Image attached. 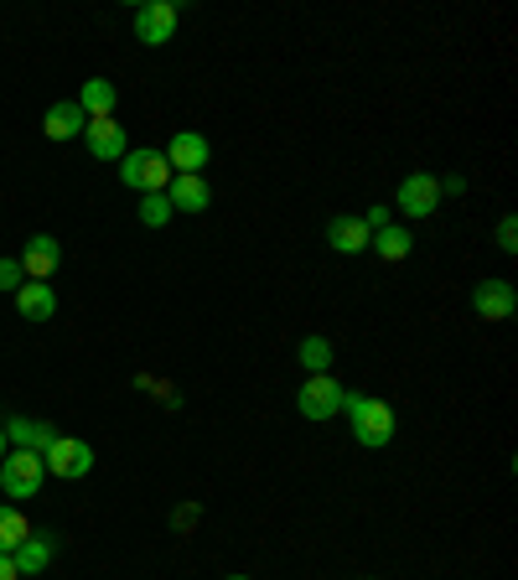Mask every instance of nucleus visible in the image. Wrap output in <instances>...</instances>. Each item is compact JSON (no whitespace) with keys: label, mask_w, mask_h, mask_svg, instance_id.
Instances as JSON below:
<instances>
[{"label":"nucleus","mask_w":518,"mask_h":580,"mask_svg":"<svg viewBox=\"0 0 518 580\" xmlns=\"http://www.w3.org/2000/svg\"><path fill=\"white\" fill-rule=\"evenodd\" d=\"M498 244L508 249V255L518 249V223H514V218H503V223H498Z\"/></svg>","instance_id":"obj_24"},{"label":"nucleus","mask_w":518,"mask_h":580,"mask_svg":"<svg viewBox=\"0 0 518 580\" xmlns=\"http://www.w3.org/2000/svg\"><path fill=\"white\" fill-rule=\"evenodd\" d=\"M368 249H379L384 259H404L414 244H410V234H404V228H395V223H389V228H379V234H374V244H368Z\"/></svg>","instance_id":"obj_20"},{"label":"nucleus","mask_w":518,"mask_h":580,"mask_svg":"<svg viewBox=\"0 0 518 580\" xmlns=\"http://www.w3.org/2000/svg\"><path fill=\"white\" fill-rule=\"evenodd\" d=\"M17 311L26 316V322H47L52 311H57V290H52L47 280H21V290H17Z\"/></svg>","instance_id":"obj_12"},{"label":"nucleus","mask_w":518,"mask_h":580,"mask_svg":"<svg viewBox=\"0 0 518 580\" xmlns=\"http://www.w3.org/2000/svg\"><path fill=\"white\" fill-rule=\"evenodd\" d=\"M78 109H84L88 120H104V115H115V84H109V78H88L84 94H78Z\"/></svg>","instance_id":"obj_18"},{"label":"nucleus","mask_w":518,"mask_h":580,"mask_svg":"<svg viewBox=\"0 0 518 580\" xmlns=\"http://www.w3.org/2000/svg\"><path fill=\"white\" fill-rule=\"evenodd\" d=\"M301 363H306V374H327L332 368V342L327 337H306L301 342Z\"/></svg>","instance_id":"obj_21"},{"label":"nucleus","mask_w":518,"mask_h":580,"mask_svg":"<svg viewBox=\"0 0 518 580\" xmlns=\"http://www.w3.org/2000/svg\"><path fill=\"white\" fill-rule=\"evenodd\" d=\"M472 307H477V316H487V322H503V316H514L518 296L508 280H483V286L472 290Z\"/></svg>","instance_id":"obj_11"},{"label":"nucleus","mask_w":518,"mask_h":580,"mask_svg":"<svg viewBox=\"0 0 518 580\" xmlns=\"http://www.w3.org/2000/svg\"><path fill=\"white\" fill-rule=\"evenodd\" d=\"M399 207H404V218H431L435 207H441V182L435 176H404L399 182Z\"/></svg>","instance_id":"obj_7"},{"label":"nucleus","mask_w":518,"mask_h":580,"mask_svg":"<svg viewBox=\"0 0 518 580\" xmlns=\"http://www.w3.org/2000/svg\"><path fill=\"white\" fill-rule=\"evenodd\" d=\"M42 466H47L52 477H63V482H73V477H88L94 472V445L88 441H68V436H57V441L42 451Z\"/></svg>","instance_id":"obj_3"},{"label":"nucleus","mask_w":518,"mask_h":580,"mask_svg":"<svg viewBox=\"0 0 518 580\" xmlns=\"http://www.w3.org/2000/svg\"><path fill=\"white\" fill-rule=\"evenodd\" d=\"M327 239H332V249H337V255H363V249L374 244V234H368V223H363V218L343 213V218H332Z\"/></svg>","instance_id":"obj_14"},{"label":"nucleus","mask_w":518,"mask_h":580,"mask_svg":"<svg viewBox=\"0 0 518 580\" xmlns=\"http://www.w3.org/2000/svg\"><path fill=\"white\" fill-rule=\"evenodd\" d=\"M166 203H172V213H203L207 207V182L203 176H172Z\"/></svg>","instance_id":"obj_15"},{"label":"nucleus","mask_w":518,"mask_h":580,"mask_svg":"<svg viewBox=\"0 0 518 580\" xmlns=\"http://www.w3.org/2000/svg\"><path fill=\"white\" fill-rule=\"evenodd\" d=\"M166 218H172V203H166V192H145V197H140V223H145V228H161Z\"/></svg>","instance_id":"obj_22"},{"label":"nucleus","mask_w":518,"mask_h":580,"mask_svg":"<svg viewBox=\"0 0 518 580\" xmlns=\"http://www.w3.org/2000/svg\"><path fill=\"white\" fill-rule=\"evenodd\" d=\"M11 560H17V576H42V570H47V560H52V539H47V534L21 539Z\"/></svg>","instance_id":"obj_17"},{"label":"nucleus","mask_w":518,"mask_h":580,"mask_svg":"<svg viewBox=\"0 0 518 580\" xmlns=\"http://www.w3.org/2000/svg\"><path fill=\"white\" fill-rule=\"evenodd\" d=\"M176 32V6L172 0H145L136 11V36L145 47H161V42H172Z\"/></svg>","instance_id":"obj_6"},{"label":"nucleus","mask_w":518,"mask_h":580,"mask_svg":"<svg viewBox=\"0 0 518 580\" xmlns=\"http://www.w3.org/2000/svg\"><path fill=\"white\" fill-rule=\"evenodd\" d=\"M0 461H6V430H0Z\"/></svg>","instance_id":"obj_26"},{"label":"nucleus","mask_w":518,"mask_h":580,"mask_svg":"<svg viewBox=\"0 0 518 580\" xmlns=\"http://www.w3.org/2000/svg\"><path fill=\"white\" fill-rule=\"evenodd\" d=\"M228 580H249V576H228Z\"/></svg>","instance_id":"obj_27"},{"label":"nucleus","mask_w":518,"mask_h":580,"mask_svg":"<svg viewBox=\"0 0 518 580\" xmlns=\"http://www.w3.org/2000/svg\"><path fill=\"white\" fill-rule=\"evenodd\" d=\"M21 259H0V290H21Z\"/></svg>","instance_id":"obj_23"},{"label":"nucleus","mask_w":518,"mask_h":580,"mask_svg":"<svg viewBox=\"0 0 518 580\" xmlns=\"http://www.w3.org/2000/svg\"><path fill=\"white\" fill-rule=\"evenodd\" d=\"M120 182L136 192H166L172 187V167L161 151H125L120 155Z\"/></svg>","instance_id":"obj_2"},{"label":"nucleus","mask_w":518,"mask_h":580,"mask_svg":"<svg viewBox=\"0 0 518 580\" xmlns=\"http://www.w3.org/2000/svg\"><path fill=\"white\" fill-rule=\"evenodd\" d=\"M42 130H47V140H73L88 130V115L78 109V99H63L47 109V120H42Z\"/></svg>","instance_id":"obj_13"},{"label":"nucleus","mask_w":518,"mask_h":580,"mask_svg":"<svg viewBox=\"0 0 518 580\" xmlns=\"http://www.w3.org/2000/svg\"><path fill=\"white\" fill-rule=\"evenodd\" d=\"M343 384H337V378L332 374H311L306 384H301V394H295V405H301V415H306V420H332V415L343 410Z\"/></svg>","instance_id":"obj_5"},{"label":"nucleus","mask_w":518,"mask_h":580,"mask_svg":"<svg viewBox=\"0 0 518 580\" xmlns=\"http://www.w3.org/2000/svg\"><path fill=\"white\" fill-rule=\"evenodd\" d=\"M166 167H172V176H203V167H207V140L192 136V130L172 136V146H166Z\"/></svg>","instance_id":"obj_8"},{"label":"nucleus","mask_w":518,"mask_h":580,"mask_svg":"<svg viewBox=\"0 0 518 580\" xmlns=\"http://www.w3.org/2000/svg\"><path fill=\"white\" fill-rule=\"evenodd\" d=\"M84 140H88V151L99 155V161H115V167H120V155L130 151V146H125V125L115 120V115H104V120H88Z\"/></svg>","instance_id":"obj_9"},{"label":"nucleus","mask_w":518,"mask_h":580,"mask_svg":"<svg viewBox=\"0 0 518 580\" xmlns=\"http://www.w3.org/2000/svg\"><path fill=\"white\" fill-rule=\"evenodd\" d=\"M57 265H63V244L52 239V234H36V239L21 249V275H26V280H47Z\"/></svg>","instance_id":"obj_10"},{"label":"nucleus","mask_w":518,"mask_h":580,"mask_svg":"<svg viewBox=\"0 0 518 580\" xmlns=\"http://www.w3.org/2000/svg\"><path fill=\"white\" fill-rule=\"evenodd\" d=\"M0 580H21V576H17V560H11V555H0Z\"/></svg>","instance_id":"obj_25"},{"label":"nucleus","mask_w":518,"mask_h":580,"mask_svg":"<svg viewBox=\"0 0 518 580\" xmlns=\"http://www.w3.org/2000/svg\"><path fill=\"white\" fill-rule=\"evenodd\" d=\"M42 477H47V466H42L36 451H11V457L0 461V487H6V497H36Z\"/></svg>","instance_id":"obj_4"},{"label":"nucleus","mask_w":518,"mask_h":580,"mask_svg":"<svg viewBox=\"0 0 518 580\" xmlns=\"http://www.w3.org/2000/svg\"><path fill=\"white\" fill-rule=\"evenodd\" d=\"M347 420H353V436H358L363 445H389V436H395V410L384 405V399H363V394H353V399H343Z\"/></svg>","instance_id":"obj_1"},{"label":"nucleus","mask_w":518,"mask_h":580,"mask_svg":"<svg viewBox=\"0 0 518 580\" xmlns=\"http://www.w3.org/2000/svg\"><path fill=\"white\" fill-rule=\"evenodd\" d=\"M6 436H11L21 451H36V457H42V451L57 441V430H52L47 420H11V426H6Z\"/></svg>","instance_id":"obj_16"},{"label":"nucleus","mask_w":518,"mask_h":580,"mask_svg":"<svg viewBox=\"0 0 518 580\" xmlns=\"http://www.w3.org/2000/svg\"><path fill=\"white\" fill-rule=\"evenodd\" d=\"M21 539H32V524H26L17 508H6V503H0V555H17Z\"/></svg>","instance_id":"obj_19"}]
</instances>
